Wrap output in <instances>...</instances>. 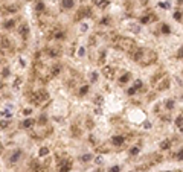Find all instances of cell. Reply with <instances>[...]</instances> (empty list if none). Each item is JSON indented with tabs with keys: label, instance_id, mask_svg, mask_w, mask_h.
<instances>
[{
	"label": "cell",
	"instance_id": "5",
	"mask_svg": "<svg viewBox=\"0 0 183 172\" xmlns=\"http://www.w3.org/2000/svg\"><path fill=\"white\" fill-rule=\"evenodd\" d=\"M142 88V81H136L134 85L131 88H128V95H134L136 92H139V90Z\"/></svg>",
	"mask_w": 183,
	"mask_h": 172
},
{
	"label": "cell",
	"instance_id": "11",
	"mask_svg": "<svg viewBox=\"0 0 183 172\" xmlns=\"http://www.w3.org/2000/svg\"><path fill=\"white\" fill-rule=\"evenodd\" d=\"M104 75L107 78H113V69L111 67H104Z\"/></svg>",
	"mask_w": 183,
	"mask_h": 172
},
{
	"label": "cell",
	"instance_id": "18",
	"mask_svg": "<svg viewBox=\"0 0 183 172\" xmlns=\"http://www.w3.org/2000/svg\"><path fill=\"white\" fill-rule=\"evenodd\" d=\"M182 122H183V116H182V114H179V117H177L176 123H177V126H179V130H180V131H182Z\"/></svg>",
	"mask_w": 183,
	"mask_h": 172
},
{
	"label": "cell",
	"instance_id": "6",
	"mask_svg": "<svg viewBox=\"0 0 183 172\" xmlns=\"http://www.w3.org/2000/svg\"><path fill=\"white\" fill-rule=\"evenodd\" d=\"M31 172H46V168L38 165L37 161H34L32 165H31Z\"/></svg>",
	"mask_w": 183,
	"mask_h": 172
},
{
	"label": "cell",
	"instance_id": "30",
	"mask_svg": "<svg viewBox=\"0 0 183 172\" xmlns=\"http://www.w3.org/2000/svg\"><path fill=\"white\" fill-rule=\"evenodd\" d=\"M2 114H3L5 117H11V116H12V113H11L9 110H5V111H2Z\"/></svg>",
	"mask_w": 183,
	"mask_h": 172
},
{
	"label": "cell",
	"instance_id": "26",
	"mask_svg": "<svg viewBox=\"0 0 183 172\" xmlns=\"http://www.w3.org/2000/svg\"><path fill=\"white\" fill-rule=\"evenodd\" d=\"M81 160H82V161H90V160H92V154H85V155L81 157Z\"/></svg>",
	"mask_w": 183,
	"mask_h": 172
},
{
	"label": "cell",
	"instance_id": "22",
	"mask_svg": "<svg viewBox=\"0 0 183 172\" xmlns=\"http://www.w3.org/2000/svg\"><path fill=\"white\" fill-rule=\"evenodd\" d=\"M87 92H89V85H82V88L80 90V95H81V96H84Z\"/></svg>",
	"mask_w": 183,
	"mask_h": 172
},
{
	"label": "cell",
	"instance_id": "36",
	"mask_svg": "<svg viewBox=\"0 0 183 172\" xmlns=\"http://www.w3.org/2000/svg\"><path fill=\"white\" fill-rule=\"evenodd\" d=\"M31 113H32V111L29 110V108H26V110H24V114H31Z\"/></svg>",
	"mask_w": 183,
	"mask_h": 172
},
{
	"label": "cell",
	"instance_id": "19",
	"mask_svg": "<svg viewBox=\"0 0 183 172\" xmlns=\"http://www.w3.org/2000/svg\"><path fill=\"white\" fill-rule=\"evenodd\" d=\"M60 72H61V66H60V64H57L54 69H52V75H58Z\"/></svg>",
	"mask_w": 183,
	"mask_h": 172
},
{
	"label": "cell",
	"instance_id": "27",
	"mask_svg": "<svg viewBox=\"0 0 183 172\" xmlns=\"http://www.w3.org/2000/svg\"><path fill=\"white\" fill-rule=\"evenodd\" d=\"M139 151H141V148H137V146H134L131 151H130V154H131V155H137L139 154Z\"/></svg>",
	"mask_w": 183,
	"mask_h": 172
},
{
	"label": "cell",
	"instance_id": "29",
	"mask_svg": "<svg viewBox=\"0 0 183 172\" xmlns=\"http://www.w3.org/2000/svg\"><path fill=\"white\" fill-rule=\"evenodd\" d=\"M174 19H176L177 21H180V20H182V12H180V11H177L176 14H174Z\"/></svg>",
	"mask_w": 183,
	"mask_h": 172
},
{
	"label": "cell",
	"instance_id": "1",
	"mask_svg": "<svg viewBox=\"0 0 183 172\" xmlns=\"http://www.w3.org/2000/svg\"><path fill=\"white\" fill-rule=\"evenodd\" d=\"M133 57L136 61L142 62V64H150V62H153L156 59V53L150 52V50H145V49H137Z\"/></svg>",
	"mask_w": 183,
	"mask_h": 172
},
{
	"label": "cell",
	"instance_id": "35",
	"mask_svg": "<svg viewBox=\"0 0 183 172\" xmlns=\"http://www.w3.org/2000/svg\"><path fill=\"white\" fill-rule=\"evenodd\" d=\"M6 125H8V122H0V126H2V128H5Z\"/></svg>",
	"mask_w": 183,
	"mask_h": 172
},
{
	"label": "cell",
	"instance_id": "33",
	"mask_svg": "<svg viewBox=\"0 0 183 172\" xmlns=\"http://www.w3.org/2000/svg\"><path fill=\"white\" fill-rule=\"evenodd\" d=\"M96 163H98V165H101V163H102V157H96Z\"/></svg>",
	"mask_w": 183,
	"mask_h": 172
},
{
	"label": "cell",
	"instance_id": "24",
	"mask_svg": "<svg viewBox=\"0 0 183 172\" xmlns=\"http://www.w3.org/2000/svg\"><path fill=\"white\" fill-rule=\"evenodd\" d=\"M162 32H163V34H169V32H171L169 26H168V24H163V26H162Z\"/></svg>",
	"mask_w": 183,
	"mask_h": 172
},
{
	"label": "cell",
	"instance_id": "34",
	"mask_svg": "<svg viewBox=\"0 0 183 172\" xmlns=\"http://www.w3.org/2000/svg\"><path fill=\"white\" fill-rule=\"evenodd\" d=\"M177 160H182V149H180L179 154H177Z\"/></svg>",
	"mask_w": 183,
	"mask_h": 172
},
{
	"label": "cell",
	"instance_id": "12",
	"mask_svg": "<svg viewBox=\"0 0 183 172\" xmlns=\"http://www.w3.org/2000/svg\"><path fill=\"white\" fill-rule=\"evenodd\" d=\"M72 6H73V0H63V8H66V9H70Z\"/></svg>",
	"mask_w": 183,
	"mask_h": 172
},
{
	"label": "cell",
	"instance_id": "37",
	"mask_svg": "<svg viewBox=\"0 0 183 172\" xmlns=\"http://www.w3.org/2000/svg\"><path fill=\"white\" fill-rule=\"evenodd\" d=\"M95 102H96V104H101V97H99V96H96V101H95Z\"/></svg>",
	"mask_w": 183,
	"mask_h": 172
},
{
	"label": "cell",
	"instance_id": "15",
	"mask_svg": "<svg viewBox=\"0 0 183 172\" xmlns=\"http://www.w3.org/2000/svg\"><path fill=\"white\" fill-rule=\"evenodd\" d=\"M32 125H34V120H32V119H26V120L23 122V128H31Z\"/></svg>",
	"mask_w": 183,
	"mask_h": 172
},
{
	"label": "cell",
	"instance_id": "2",
	"mask_svg": "<svg viewBox=\"0 0 183 172\" xmlns=\"http://www.w3.org/2000/svg\"><path fill=\"white\" fill-rule=\"evenodd\" d=\"M47 99H49V95L44 92V90H40V92L31 95V101L35 104V105H43V104L47 101Z\"/></svg>",
	"mask_w": 183,
	"mask_h": 172
},
{
	"label": "cell",
	"instance_id": "31",
	"mask_svg": "<svg viewBox=\"0 0 183 172\" xmlns=\"http://www.w3.org/2000/svg\"><path fill=\"white\" fill-rule=\"evenodd\" d=\"M37 11H41V9H44V5H43V2H40V3H37V8H35Z\"/></svg>",
	"mask_w": 183,
	"mask_h": 172
},
{
	"label": "cell",
	"instance_id": "8",
	"mask_svg": "<svg viewBox=\"0 0 183 172\" xmlns=\"http://www.w3.org/2000/svg\"><path fill=\"white\" fill-rule=\"evenodd\" d=\"M28 32H29V28H28V24H21L20 28H19V34L21 35L23 38H28Z\"/></svg>",
	"mask_w": 183,
	"mask_h": 172
},
{
	"label": "cell",
	"instance_id": "13",
	"mask_svg": "<svg viewBox=\"0 0 183 172\" xmlns=\"http://www.w3.org/2000/svg\"><path fill=\"white\" fill-rule=\"evenodd\" d=\"M130 78H131V75H130V73H125L124 76H121V78H119V82H121V84H125Z\"/></svg>",
	"mask_w": 183,
	"mask_h": 172
},
{
	"label": "cell",
	"instance_id": "17",
	"mask_svg": "<svg viewBox=\"0 0 183 172\" xmlns=\"http://www.w3.org/2000/svg\"><path fill=\"white\" fill-rule=\"evenodd\" d=\"M159 6L163 8V9H169V8H171V3H169V2H160Z\"/></svg>",
	"mask_w": 183,
	"mask_h": 172
},
{
	"label": "cell",
	"instance_id": "3",
	"mask_svg": "<svg viewBox=\"0 0 183 172\" xmlns=\"http://www.w3.org/2000/svg\"><path fill=\"white\" fill-rule=\"evenodd\" d=\"M72 169V160L70 158H63L58 161V172H69Z\"/></svg>",
	"mask_w": 183,
	"mask_h": 172
},
{
	"label": "cell",
	"instance_id": "16",
	"mask_svg": "<svg viewBox=\"0 0 183 172\" xmlns=\"http://www.w3.org/2000/svg\"><path fill=\"white\" fill-rule=\"evenodd\" d=\"M165 108H166V110H172V108H174V101H172V99H169V101L165 102Z\"/></svg>",
	"mask_w": 183,
	"mask_h": 172
},
{
	"label": "cell",
	"instance_id": "39",
	"mask_svg": "<svg viewBox=\"0 0 183 172\" xmlns=\"http://www.w3.org/2000/svg\"><path fill=\"white\" fill-rule=\"evenodd\" d=\"M165 172H171V171H165Z\"/></svg>",
	"mask_w": 183,
	"mask_h": 172
},
{
	"label": "cell",
	"instance_id": "14",
	"mask_svg": "<svg viewBox=\"0 0 183 172\" xmlns=\"http://www.w3.org/2000/svg\"><path fill=\"white\" fill-rule=\"evenodd\" d=\"M14 24H15V20H8V21H5V23H3V26H5L6 29H11Z\"/></svg>",
	"mask_w": 183,
	"mask_h": 172
},
{
	"label": "cell",
	"instance_id": "32",
	"mask_svg": "<svg viewBox=\"0 0 183 172\" xmlns=\"http://www.w3.org/2000/svg\"><path fill=\"white\" fill-rule=\"evenodd\" d=\"M121 171V168L119 166H113V168H110V171L108 172H119Z\"/></svg>",
	"mask_w": 183,
	"mask_h": 172
},
{
	"label": "cell",
	"instance_id": "7",
	"mask_svg": "<svg viewBox=\"0 0 183 172\" xmlns=\"http://www.w3.org/2000/svg\"><path fill=\"white\" fill-rule=\"evenodd\" d=\"M111 142L116 145V146H122V145L125 143V137L124 135H115V137L111 139Z\"/></svg>",
	"mask_w": 183,
	"mask_h": 172
},
{
	"label": "cell",
	"instance_id": "20",
	"mask_svg": "<svg viewBox=\"0 0 183 172\" xmlns=\"http://www.w3.org/2000/svg\"><path fill=\"white\" fill-rule=\"evenodd\" d=\"M90 81H92V82H96V81H98V73H96V72H92V75H90Z\"/></svg>",
	"mask_w": 183,
	"mask_h": 172
},
{
	"label": "cell",
	"instance_id": "10",
	"mask_svg": "<svg viewBox=\"0 0 183 172\" xmlns=\"http://www.w3.org/2000/svg\"><path fill=\"white\" fill-rule=\"evenodd\" d=\"M93 3L96 5V6H99V8H105V6L108 5L107 0H93Z\"/></svg>",
	"mask_w": 183,
	"mask_h": 172
},
{
	"label": "cell",
	"instance_id": "25",
	"mask_svg": "<svg viewBox=\"0 0 183 172\" xmlns=\"http://www.w3.org/2000/svg\"><path fill=\"white\" fill-rule=\"evenodd\" d=\"M38 154H40V155H41V157H43V155H47V154H49V149H47V148H41Z\"/></svg>",
	"mask_w": 183,
	"mask_h": 172
},
{
	"label": "cell",
	"instance_id": "21",
	"mask_svg": "<svg viewBox=\"0 0 183 172\" xmlns=\"http://www.w3.org/2000/svg\"><path fill=\"white\" fill-rule=\"evenodd\" d=\"M160 148H162V149H168V148H169V140L162 142V143H160Z\"/></svg>",
	"mask_w": 183,
	"mask_h": 172
},
{
	"label": "cell",
	"instance_id": "28",
	"mask_svg": "<svg viewBox=\"0 0 183 172\" xmlns=\"http://www.w3.org/2000/svg\"><path fill=\"white\" fill-rule=\"evenodd\" d=\"M78 55H80V57H84V55H85V49H84L82 46L78 49Z\"/></svg>",
	"mask_w": 183,
	"mask_h": 172
},
{
	"label": "cell",
	"instance_id": "38",
	"mask_svg": "<svg viewBox=\"0 0 183 172\" xmlns=\"http://www.w3.org/2000/svg\"><path fill=\"white\" fill-rule=\"evenodd\" d=\"M0 152H2V146H0Z\"/></svg>",
	"mask_w": 183,
	"mask_h": 172
},
{
	"label": "cell",
	"instance_id": "23",
	"mask_svg": "<svg viewBox=\"0 0 183 172\" xmlns=\"http://www.w3.org/2000/svg\"><path fill=\"white\" fill-rule=\"evenodd\" d=\"M87 31H89V24H87V23H82L81 28H80V32H87Z\"/></svg>",
	"mask_w": 183,
	"mask_h": 172
},
{
	"label": "cell",
	"instance_id": "4",
	"mask_svg": "<svg viewBox=\"0 0 183 172\" xmlns=\"http://www.w3.org/2000/svg\"><path fill=\"white\" fill-rule=\"evenodd\" d=\"M118 46H119V47H122L124 50H131V49L134 47V43H133L131 40L122 38V40H119V41H118Z\"/></svg>",
	"mask_w": 183,
	"mask_h": 172
},
{
	"label": "cell",
	"instance_id": "9",
	"mask_svg": "<svg viewBox=\"0 0 183 172\" xmlns=\"http://www.w3.org/2000/svg\"><path fill=\"white\" fill-rule=\"evenodd\" d=\"M20 155H21V152H20V151H15V152L12 154V155L9 157V161H11V163H15L17 160L20 158Z\"/></svg>",
	"mask_w": 183,
	"mask_h": 172
}]
</instances>
